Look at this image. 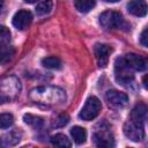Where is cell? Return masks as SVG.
I'll list each match as a JSON object with an SVG mask.
<instances>
[{"label":"cell","mask_w":148,"mask_h":148,"mask_svg":"<svg viewBox=\"0 0 148 148\" xmlns=\"http://www.w3.org/2000/svg\"><path fill=\"white\" fill-rule=\"evenodd\" d=\"M29 97L37 104L44 106H56L66 101V92L59 87L44 86L34 88L29 92Z\"/></svg>","instance_id":"obj_1"},{"label":"cell","mask_w":148,"mask_h":148,"mask_svg":"<svg viewBox=\"0 0 148 148\" xmlns=\"http://www.w3.org/2000/svg\"><path fill=\"white\" fill-rule=\"evenodd\" d=\"M21 92V82L15 76H7L0 80V104L12 102Z\"/></svg>","instance_id":"obj_2"},{"label":"cell","mask_w":148,"mask_h":148,"mask_svg":"<svg viewBox=\"0 0 148 148\" xmlns=\"http://www.w3.org/2000/svg\"><path fill=\"white\" fill-rule=\"evenodd\" d=\"M114 77L119 84L126 86L134 80V69L127 64L124 56L118 57L114 61Z\"/></svg>","instance_id":"obj_3"},{"label":"cell","mask_w":148,"mask_h":148,"mask_svg":"<svg viewBox=\"0 0 148 148\" xmlns=\"http://www.w3.org/2000/svg\"><path fill=\"white\" fill-rule=\"evenodd\" d=\"M99 24L106 30H118L126 27L123 15L116 10H106L99 15Z\"/></svg>","instance_id":"obj_4"},{"label":"cell","mask_w":148,"mask_h":148,"mask_svg":"<svg viewBox=\"0 0 148 148\" xmlns=\"http://www.w3.org/2000/svg\"><path fill=\"white\" fill-rule=\"evenodd\" d=\"M101 109H102L101 101L95 96H90L86 101V103L80 112V118L84 121H90L99 114Z\"/></svg>","instance_id":"obj_5"},{"label":"cell","mask_w":148,"mask_h":148,"mask_svg":"<svg viewBox=\"0 0 148 148\" xmlns=\"http://www.w3.org/2000/svg\"><path fill=\"white\" fill-rule=\"evenodd\" d=\"M124 133L130 140L139 142L145 139V126L142 123L130 119L124 124Z\"/></svg>","instance_id":"obj_6"},{"label":"cell","mask_w":148,"mask_h":148,"mask_svg":"<svg viewBox=\"0 0 148 148\" xmlns=\"http://www.w3.org/2000/svg\"><path fill=\"white\" fill-rule=\"evenodd\" d=\"M101 128L98 126L96 127V131L94 132L92 139L97 147H113L114 141L112 133L110 132V128L108 126H104L103 124H99Z\"/></svg>","instance_id":"obj_7"},{"label":"cell","mask_w":148,"mask_h":148,"mask_svg":"<svg viewBox=\"0 0 148 148\" xmlns=\"http://www.w3.org/2000/svg\"><path fill=\"white\" fill-rule=\"evenodd\" d=\"M94 53H95V58L97 60L98 66L99 67H105L109 62L110 54L112 53V47L108 44L98 43L94 47Z\"/></svg>","instance_id":"obj_8"},{"label":"cell","mask_w":148,"mask_h":148,"mask_svg":"<svg viewBox=\"0 0 148 148\" xmlns=\"http://www.w3.org/2000/svg\"><path fill=\"white\" fill-rule=\"evenodd\" d=\"M31 22H32V14L27 9H21L16 12L13 17V25L17 30L27 29L31 24Z\"/></svg>","instance_id":"obj_9"},{"label":"cell","mask_w":148,"mask_h":148,"mask_svg":"<svg viewBox=\"0 0 148 148\" xmlns=\"http://www.w3.org/2000/svg\"><path fill=\"white\" fill-rule=\"evenodd\" d=\"M105 99L106 102L114 108H123L127 104L128 102V96L119 90H109L105 94Z\"/></svg>","instance_id":"obj_10"},{"label":"cell","mask_w":148,"mask_h":148,"mask_svg":"<svg viewBox=\"0 0 148 148\" xmlns=\"http://www.w3.org/2000/svg\"><path fill=\"white\" fill-rule=\"evenodd\" d=\"M127 10L134 16H146L147 14V3L145 0H131L127 3Z\"/></svg>","instance_id":"obj_11"},{"label":"cell","mask_w":148,"mask_h":148,"mask_svg":"<svg viewBox=\"0 0 148 148\" xmlns=\"http://www.w3.org/2000/svg\"><path fill=\"white\" fill-rule=\"evenodd\" d=\"M127 64L134 69V71H145L146 67H147V60L139 56V54H135V53H128V54H125L124 56Z\"/></svg>","instance_id":"obj_12"},{"label":"cell","mask_w":148,"mask_h":148,"mask_svg":"<svg viewBox=\"0 0 148 148\" xmlns=\"http://www.w3.org/2000/svg\"><path fill=\"white\" fill-rule=\"evenodd\" d=\"M130 119L145 124V121L147 119V106H146V104L139 103L138 105H135L134 109L131 112V118Z\"/></svg>","instance_id":"obj_13"},{"label":"cell","mask_w":148,"mask_h":148,"mask_svg":"<svg viewBox=\"0 0 148 148\" xmlns=\"http://www.w3.org/2000/svg\"><path fill=\"white\" fill-rule=\"evenodd\" d=\"M14 54H15V49L12 45L7 44L3 46H0V64L6 65L13 59Z\"/></svg>","instance_id":"obj_14"},{"label":"cell","mask_w":148,"mask_h":148,"mask_svg":"<svg viewBox=\"0 0 148 148\" xmlns=\"http://www.w3.org/2000/svg\"><path fill=\"white\" fill-rule=\"evenodd\" d=\"M71 135L76 145H82L87 139V131L81 126H74L71 128Z\"/></svg>","instance_id":"obj_15"},{"label":"cell","mask_w":148,"mask_h":148,"mask_svg":"<svg viewBox=\"0 0 148 148\" xmlns=\"http://www.w3.org/2000/svg\"><path fill=\"white\" fill-rule=\"evenodd\" d=\"M95 0H74V6L80 13H88L95 7Z\"/></svg>","instance_id":"obj_16"},{"label":"cell","mask_w":148,"mask_h":148,"mask_svg":"<svg viewBox=\"0 0 148 148\" xmlns=\"http://www.w3.org/2000/svg\"><path fill=\"white\" fill-rule=\"evenodd\" d=\"M50 141L56 147H71L72 146L69 139L65 134H62V133H58L56 135H52Z\"/></svg>","instance_id":"obj_17"},{"label":"cell","mask_w":148,"mask_h":148,"mask_svg":"<svg viewBox=\"0 0 148 148\" xmlns=\"http://www.w3.org/2000/svg\"><path fill=\"white\" fill-rule=\"evenodd\" d=\"M42 65L50 69H60L61 60L57 57H45L42 59Z\"/></svg>","instance_id":"obj_18"},{"label":"cell","mask_w":148,"mask_h":148,"mask_svg":"<svg viewBox=\"0 0 148 148\" xmlns=\"http://www.w3.org/2000/svg\"><path fill=\"white\" fill-rule=\"evenodd\" d=\"M52 7H53L52 0H43L36 6V14L39 16L46 15L52 10Z\"/></svg>","instance_id":"obj_19"},{"label":"cell","mask_w":148,"mask_h":148,"mask_svg":"<svg viewBox=\"0 0 148 148\" xmlns=\"http://www.w3.org/2000/svg\"><path fill=\"white\" fill-rule=\"evenodd\" d=\"M23 120H24L25 124L31 125V126H34V127H40V126L44 124L43 118L37 117V116H34V114H31V113H25V114L23 116Z\"/></svg>","instance_id":"obj_20"},{"label":"cell","mask_w":148,"mask_h":148,"mask_svg":"<svg viewBox=\"0 0 148 148\" xmlns=\"http://www.w3.org/2000/svg\"><path fill=\"white\" fill-rule=\"evenodd\" d=\"M14 117L10 113H0V128H8L13 125Z\"/></svg>","instance_id":"obj_21"},{"label":"cell","mask_w":148,"mask_h":148,"mask_svg":"<svg viewBox=\"0 0 148 148\" xmlns=\"http://www.w3.org/2000/svg\"><path fill=\"white\" fill-rule=\"evenodd\" d=\"M10 42V31L5 25H0V46L7 45Z\"/></svg>","instance_id":"obj_22"},{"label":"cell","mask_w":148,"mask_h":148,"mask_svg":"<svg viewBox=\"0 0 148 148\" xmlns=\"http://www.w3.org/2000/svg\"><path fill=\"white\" fill-rule=\"evenodd\" d=\"M68 121H69V117H68V114H66V113H61V114H59V116L53 120L52 125H53V127H62V126H65Z\"/></svg>","instance_id":"obj_23"},{"label":"cell","mask_w":148,"mask_h":148,"mask_svg":"<svg viewBox=\"0 0 148 148\" xmlns=\"http://www.w3.org/2000/svg\"><path fill=\"white\" fill-rule=\"evenodd\" d=\"M140 43L142 44V46L147 47V45H148V40H147V28H145L143 31L141 32V36H140Z\"/></svg>","instance_id":"obj_24"},{"label":"cell","mask_w":148,"mask_h":148,"mask_svg":"<svg viewBox=\"0 0 148 148\" xmlns=\"http://www.w3.org/2000/svg\"><path fill=\"white\" fill-rule=\"evenodd\" d=\"M25 2H28V3H34V2H36V1H38V0H24Z\"/></svg>","instance_id":"obj_25"},{"label":"cell","mask_w":148,"mask_h":148,"mask_svg":"<svg viewBox=\"0 0 148 148\" xmlns=\"http://www.w3.org/2000/svg\"><path fill=\"white\" fill-rule=\"evenodd\" d=\"M106 2H117V1H120V0H104Z\"/></svg>","instance_id":"obj_26"},{"label":"cell","mask_w":148,"mask_h":148,"mask_svg":"<svg viewBox=\"0 0 148 148\" xmlns=\"http://www.w3.org/2000/svg\"><path fill=\"white\" fill-rule=\"evenodd\" d=\"M143 86H145V88H147V83H146V76H143Z\"/></svg>","instance_id":"obj_27"}]
</instances>
